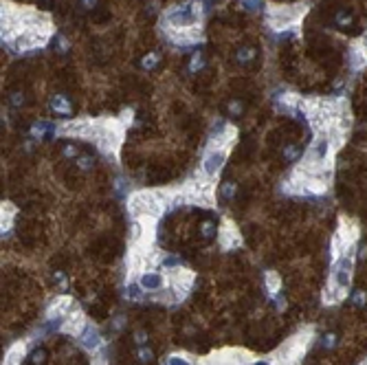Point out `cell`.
Listing matches in <instances>:
<instances>
[{"instance_id":"1","label":"cell","mask_w":367,"mask_h":365,"mask_svg":"<svg viewBox=\"0 0 367 365\" xmlns=\"http://www.w3.org/2000/svg\"><path fill=\"white\" fill-rule=\"evenodd\" d=\"M169 203L165 192H134L128 198V211L132 218H156Z\"/></svg>"},{"instance_id":"2","label":"cell","mask_w":367,"mask_h":365,"mask_svg":"<svg viewBox=\"0 0 367 365\" xmlns=\"http://www.w3.org/2000/svg\"><path fill=\"white\" fill-rule=\"evenodd\" d=\"M306 5H268L266 16H268V27L275 31L288 29L295 24L299 18L306 14Z\"/></svg>"},{"instance_id":"3","label":"cell","mask_w":367,"mask_h":365,"mask_svg":"<svg viewBox=\"0 0 367 365\" xmlns=\"http://www.w3.org/2000/svg\"><path fill=\"white\" fill-rule=\"evenodd\" d=\"M226 154H229V148L209 146L205 152V159H202V165H200V174L207 176V178H216L226 161Z\"/></svg>"},{"instance_id":"4","label":"cell","mask_w":367,"mask_h":365,"mask_svg":"<svg viewBox=\"0 0 367 365\" xmlns=\"http://www.w3.org/2000/svg\"><path fill=\"white\" fill-rule=\"evenodd\" d=\"M88 328V322H86V314L79 310L77 304L73 306V310L66 314L64 324H62V332H66V335L71 337H81L84 335V330Z\"/></svg>"},{"instance_id":"5","label":"cell","mask_w":367,"mask_h":365,"mask_svg":"<svg viewBox=\"0 0 367 365\" xmlns=\"http://www.w3.org/2000/svg\"><path fill=\"white\" fill-rule=\"evenodd\" d=\"M218 240H220V244H222V249H226V251H231V249L240 247V242H242V238H240L238 226L233 224L229 218H224V220H222V224H220Z\"/></svg>"},{"instance_id":"6","label":"cell","mask_w":367,"mask_h":365,"mask_svg":"<svg viewBox=\"0 0 367 365\" xmlns=\"http://www.w3.org/2000/svg\"><path fill=\"white\" fill-rule=\"evenodd\" d=\"M165 280L167 278H163L161 273H156V270H152V268L143 270V273L139 275V284H141V288H143V291H150V293L163 291V286H165Z\"/></svg>"},{"instance_id":"7","label":"cell","mask_w":367,"mask_h":365,"mask_svg":"<svg viewBox=\"0 0 367 365\" xmlns=\"http://www.w3.org/2000/svg\"><path fill=\"white\" fill-rule=\"evenodd\" d=\"M73 299L71 297H64V295H62V297H58V299H53L51 301V306H49V319H55V317H64V314H68L73 310Z\"/></svg>"},{"instance_id":"8","label":"cell","mask_w":367,"mask_h":365,"mask_svg":"<svg viewBox=\"0 0 367 365\" xmlns=\"http://www.w3.org/2000/svg\"><path fill=\"white\" fill-rule=\"evenodd\" d=\"M81 345H84L86 350H90V352L99 350V345H101V335H99V330L95 328V326L88 324V328L84 330V335H81Z\"/></svg>"},{"instance_id":"9","label":"cell","mask_w":367,"mask_h":365,"mask_svg":"<svg viewBox=\"0 0 367 365\" xmlns=\"http://www.w3.org/2000/svg\"><path fill=\"white\" fill-rule=\"evenodd\" d=\"M51 108H53V112H58V115H71V102L64 97V95H53V99H51Z\"/></svg>"},{"instance_id":"10","label":"cell","mask_w":367,"mask_h":365,"mask_svg":"<svg viewBox=\"0 0 367 365\" xmlns=\"http://www.w3.org/2000/svg\"><path fill=\"white\" fill-rule=\"evenodd\" d=\"M266 288H268V291L273 293V295L280 293V288H282V278L275 273V270H268V273H266Z\"/></svg>"},{"instance_id":"11","label":"cell","mask_w":367,"mask_h":365,"mask_svg":"<svg viewBox=\"0 0 367 365\" xmlns=\"http://www.w3.org/2000/svg\"><path fill=\"white\" fill-rule=\"evenodd\" d=\"M125 295H128V299H132V301H141L143 299V288H141V284H130L128 291H125Z\"/></svg>"},{"instance_id":"12","label":"cell","mask_w":367,"mask_h":365,"mask_svg":"<svg viewBox=\"0 0 367 365\" xmlns=\"http://www.w3.org/2000/svg\"><path fill=\"white\" fill-rule=\"evenodd\" d=\"M253 55H255V51H253L251 47H242L240 51L236 53V58H238V62H242V64H246V62H251L253 60Z\"/></svg>"},{"instance_id":"13","label":"cell","mask_w":367,"mask_h":365,"mask_svg":"<svg viewBox=\"0 0 367 365\" xmlns=\"http://www.w3.org/2000/svg\"><path fill=\"white\" fill-rule=\"evenodd\" d=\"M167 365H194V361L185 354H172L167 358Z\"/></svg>"},{"instance_id":"14","label":"cell","mask_w":367,"mask_h":365,"mask_svg":"<svg viewBox=\"0 0 367 365\" xmlns=\"http://www.w3.org/2000/svg\"><path fill=\"white\" fill-rule=\"evenodd\" d=\"M202 66H205V58H202L200 53H196L194 58H192V64H189V71H192V73H198Z\"/></svg>"},{"instance_id":"15","label":"cell","mask_w":367,"mask_h":365,"mask_svg":"<svg viewBox=\"0 0 367 365\" xmlns=\"http://www.w3.org/2000/svg\"><path fill=\"white\" fill-rule=\"evenodd\" d=\"M141 64H143V68H145V71H150V68H154L156 64H159V55H156V53H150V55H145Z\"/></svg>"},{"instance_id":"16","label":"cell","mask_w":367,"mask_h":365,"mask_svg":"<svg viewBox=\"0 0 367 365\" xmlns=\"http://www.w3.org/2000/svg\"><path fill=\"white\" fill-rule=\"evenodd\" d=\"M233 194H236V182H231V180L224 182V185H222V196L224 198H231Z\"/></svg>"},{"instance_id":"17","label":"cell","mask_w":367,"mask_h":365,"mask_svg":"<svg viewBox=\"0 0 367 365\" xmlns=\"http://www.w3.org/2000/svg\"><path fill=\"white\" fill-rule=\"evenodd\" d=\"M68 47H71L68 37H66V35H58V51L64 53V51H68Z\"/></svg>"},{"instance_id":"18","label":"cell","mask_w":367,"mask_h":365,"mask_svg":"<svg viewBox=\"0 0 367 365\" xmlns=\"http://www.w3.org/2000/svg\"><path fill=\"white\" fill-rule=\"evenodd\" d=\"M77 165H79L81 169H90V167H93V159H90V156H81V159L77 161Z\"/></svg>"},{"instance_id":"19","label":"cell","mask_w":367,"mask_h":365,"mask_svg":"<svg viewBox=\"0 0 367 365\" xmlns=\"http://www.w3.org/2000/svg\"><path fill=\"white\" fill-rule=\"evenodd\" d=\"M202 234H205L207 238L213 236V224H211V222H205V224H202Z\"/></svg>"},{"instance_id":"20","label":"cell","mask_w":367,"mask_h":365,"mask_svg":"<svg viewBox=\"0 0 367 365\" xmlns=\"http://www.w3.org/2000/svg\"><path fill=\"white\" fill-rule=\"evenodd\" d=\"M139 358H141V361H150V358H152V352H150V350H139Z\"/></svg>"},{"instance_id":"21","label":"cell","mask_w":367,"mask_h":365,"mask_svg":"<svg viewBox=\"0 0 367 365\" xmlns=\"http://www.w3.org/2000/svg\"><path fill=\"white\" fill-rule=\"evenodd\" d=\"M5 365H20V358H16V356H7V358H5Z\"/></svg>"},{"instance_id":"22","label":"cell","mask_w":367,"mask_h":365,"mask_svg":"<svg viewBox=\"0 0 367 365\" xmlns=\"http://www.w3.org/2000/svg\"><path fill=\"white\" fill-rule=\"evenodd\" d=\"M358 47H360V51H363V53L367 55V35H363V37H360V42H358Z\"/></svg>"},{"instance_id":"23","label":"cell","mask_w":367,"mask_h":365,"mask_svg":"<svg viewBox=\"0 0 367 365\" xmlns=\"http://www.w3.org/2000/svg\"><path fill=\"white\" fill-rule=\"evenodd\" d=\"M284 154H286V159H295V156H297V150H295L293 146H290V148H288Z\"/></svg>"},{"instance_id":"24","label":"cell","mask_w":367,"mask_h":365,"mask_svg":"<svg viewBox=\"0 0 367 365\" xmlns=\"http://www.w3.org/2000/svg\"><path fill=\"white\" fill-rule=\"evenodd\" d=\"M145 339H148V337H145V332L139 330V332H136V341H139V343H145Z\"/></svg>"},{"instance_id":"25","label":"cell","mask_w":367,"mask_h":365,"mask_svg":"<svg viewBox=\"0 0 367 365\" xmlns=\"http://www.w3.org/2000/svg\"><path fill=\"white\" fill-rule=\"evenodd\" d=\"M42 358H44L42 352H35V354H33V363H42Z\"/></svg>"},{"instance_id":"26","label":"cell","mask_w":367,"mask_h":365,"mask_svg":"<svg viewBox=\"0 0 367 365\" xmlns=\"http://www.w3.org/2000/svg\"><path fill=\"white\" fill-rule=\"evenodd\" d=\"M75 154V148L73 146H66V150H64V156H73Z\"/></svg>"},{"instance_id":"27","label":"cell","mask_w":367,"mask_h":365,"mask_svg":"<svg viewBox=\"0 0 367 365\" xmlns=\"http://www.w3.org/2000/svg\"><path fill=\"white\" fill-rule=\"evenodd\" d=\"M11 99H14V104H16V106H20L24 97H20V95H18V93H16V95H14V97H11Z\"/></svg>"},{"instance_id":"28","label":"cell","mask_w":367,"mask_h":365,"mask_svg":"<svg viewBox=\"0 0 367 365\" xmlns=\"http://www.w3.org/2000/svg\"><path fill=\"white\" fill-rule=\"evenodd\" d=\"M84 5H86V7H93V5H95V0H84Z\"/></svg>"},{"instance_id":"29","label":"cell","mask_w":367,"mask_h":365,"mask_svg":"<svg viewBox=\"0 0 367 365\" xmlns=\"http://www.w3.org/2000/svg\"><path fill=\"white\" fill-rule=\"evenodd\" d=\"M363 365H367V361H365V363H363Z\"/></svg>"}]
</instances>
